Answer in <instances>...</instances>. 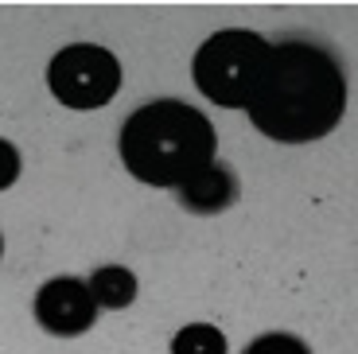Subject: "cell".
Wrapping results in <instances>:
<instances>
[{
    "mask_svg": "<svg viewBox=\"0 0 358 354\" xmlns=\"http://www.w3.org/2000/svg\"><path fill=\"white\" fill-rule=\"evenodd\" d=\"M215 125L203 109L179 98H156L136 106L117 133V152L129 176L148 187H183L215 160Z\"/></svg>",
    "mask_w": 358,
    "mask_h": 354,
    "instance_id": "7a4b0ae2",
    "label": "cell"
},
{
    "mask_svg": "<svg viewBox=\"0 0 358 354\" xmlns=\"http://www.w3.org/2000/svg\"><path fill=\"white\" fill-rule=\"evenodd\" d=\"M245 113L261 136L277 144L323 141L347 113V74L331 51L315 43H277Z\"/></svg>",
    "mask_w": 358,
    "mask_h": 354,
    "instance_id": "6da1fadb",
    "label": "cell"
},
{
    "mask_svg": "<svg viewBox=\"0 0 358 354\" xmlns=\"http://www.w3.org/2000/svg\"><path fill=\"white\" fill-rule=\"evenodd\" d=\"M31 311H36L39 327L59 339L86 335L98 323V300L90 296V284L78 276H51L47 284H39Z\"/></svg>",
    "mask_w": 358,
    "mask_h": 354,
    "instance_id": "5b68a950",
    "label": "cell"
},
{
    "mask_svg": "<svg viewBox=\"0 0 358 354\" xmlns=\"http://www.w3.org/2000/svg\"><path fill=\"white\" fill-rule=\"evenodd\" d=\"M171 354H230V346L215 323H183L171 335Z\"/></svg>",
    "mask_w": 358,
    "mask_h": 354,
    "instance_id": "ba28073f",
    "label": "cell"
},
{
    "mask_svg": "<svg viewBox=\"0 0 358 354\" xmlns=\"http://www.w3.org/2000/svg\"><path fill=\"white\" fill-rule=\"evenodd\" d=\"M176 195H179V206H187L191 214H218L226 206H234V199H238V176L226 164L210 160L206 168H199L179 187Z\"/></svg>",
    "mask_w": 358,
    "mask_h": 354,
    "instance_id": "8992f818",
    "label": "cell"
},
{
    "mask_svg": "<svg viewBox=\"0 0 358 354\" xmlns=\"http://www.w3.org/2000/svg\"><path fill=\"white\" fill-rule=\"evenodd\" d=\"M86 284H90V296L98 300V308L121 311L136 300V276L125 265H98Z\"/></svg>",
    "mask_w": 358,
    "mask_h": 354,
    "instance_id": "52a82bcc",
    "label": "cell"
},
{
    "mask_svg": "<svg viewBox=\"0 0 358 354\" xmlns=\"http://www.w3.org/2000/svg\"><path fill=\"white\" fill-rule=\"evenodd\" d=\"M16 179H20V152L12 141L0 136V191H8Z\"/></svg>",
    "mask_w": 358,
    "mask_h": 354,
    "instance_id": "30bf717a",
    "label": "cell"
},
{
    "mask_svg": "<svg viewBox=\"0 0 358 354\" xmlns=\"http://www.w3.org/2000/svg\"><path fill=\"white\" fill-rule=\"evenodd\" d=\"M273 43L250 27H222L199 43L191 59V78L206 101L222 109H245L268 66Z\"/></svg>",
    "mask_w": 358,
    "mask_h": 354,
    "instance_id": "3957f363",
    "label": "cell"
},
{
    "mask_svg": "<svg viewBox=\"0 0 358 354\" xmlns=\"http://www.w3.org/2000/svg\"><path fill=\"white\" fill-rule=\"evenodd\" d=\"M0 257H4V234H0Z\"/></svg>",
    "mask_w": 358,
    "mask_h": 354,
    "instance_id": "8fae6325",
    "label": "cell"
},
{
    "mask_svg": "<svg viewBox=\"0 0 358 354\" xmlns=\"http://www.w3.org/2000/svg\"><path fill=\"white\" fill-rule=\"evenodd\" d=\"M121 62L109 47L98 43H66L47 62V86L66 109H106L121 90Z\"/></svg>",
    "mask_w": 358,
    "mask_h": 354,
    "instance_id": "277c9868",
    "label": "cell"
},
{
    "mask_svg": "<svg viewBox=\"0 0 358 354\" xmlns=\"http://www.w3.org/2000/svg\"><path fill=\"white\" fill-rule=\"evenodd\" d=\"M242 354H312V346L304 339L288 335V331H265L253 343H245Z\"/></svg>",
    "mask_w": 358,
    "mask_h": 354,
    "instance_id": "9c48e42d",
    "label": "cell"
}]
</instances>
